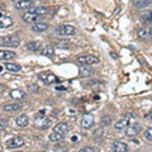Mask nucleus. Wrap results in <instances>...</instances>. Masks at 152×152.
<instances>
[{"mask_svg":"<svg viewBox=\"0 0 152 152\" xmlns=\"http://www.w3.org/2000/svg\"><path fill=\"white\" fill-rule=\"evenodd\" d=\"M13 19L10 16H6V15H3L0 14V28H9L13 25Z\"/></svg>","mask_w":152,"mask_h":152,"instance_id":"16","label":"nucleus"},{"mask_svg":"<svg viewBox=\"0 0 152 152\" xmlns=\"http://www.w3.org/2000/svg\"><path fill=\"white\" fill-rule=\"evenodd\" d=\"M22 108H23L22 103H9L3 107V109L5 112H16V110H20Z\"/></svg>","mask_w":152,"mask_h":152,"instance_id":"14","label":"nucleus"},{"mask_svg":"<svg viewBox=\"0 0 152 152\" xmlns=\"http://www.w3.org/2000/svg\"><path fill=\"white\" fill-rule=\"evenodd\" d=\"M151 4V0H133V5L138 8V9H142V8H146Z\"/></svg>","mask_w":152,"mask_h":152,"instance_id":"24","label":"nucleus"},{"mask_svg":"<svg viewBox=\"0 0 152 152\" xmlns=\"http://www.w3.org/2000/svg\"><path fill=\"white\" fill-rule=\"evenodd\" d=\"M112 150H113V152H128L129 148L125 143L115 141V142L112 143Z\"/></svg>","mask_w":152,"mask_h":152,"instance_id":"11","label":"nucleus"},{"mask_svg":"<svg viewBox=\"0 0 152 152\" xmlns=\"http://www.w3.org/2000/svg\"><path fill=\"white\" fill-rule=\"evenodd\" d=\"M110 56H113L114 58H117L118 56H117V53H114V52H110Z\"/></svg>","mask_w":152,"mask_h":152,"instance_id":"34","label":"nucleus"},{"mask_svg":"<svg viewBox=\"0 0 152 152\" xmlns=\"http://www.w3.org/2000/svg\"><path fill=\"white\" fill-rule=\"evenodd\" d=\"M4 66H5V69L8 71H10V72H18V71H20V69H22L18 63H11V62H8Z\"/></svg>","mask_w":152,"mask_h":152,"instance_id":"25","label":"nucleus"},{"mask_svg":"<svg viewBox=\"0 0 152 152\" xmlns=\"http://www.w3.org/2000/svg\"><path fill=\"white\" fill-rule=\"evenodd\" d=\"M77 152H95V150L92 148V147H89V146H86V147H84V148L79 150Z\"/></svg>","mask_w":152,"mask_h":152,"instance_id":"32","label":"nucleus"},{"mask_svg":"<svg viewBox=\"0 0 152 152\" xmlns=\"http://www.w3.org/2000/svg\"><path fill=\"white\" fill-rule=\"evenodd\" d=\"M138 37L139 38H143V39H146V38H151L152 34H151V28H142L138 31Z\"/></svg>","mask_w":152,"mask_h":152,"instance_id":"23","label":"nucleus"},{"mask_svg":"<svg viewBox=\"0 0 152 152\" xmlns=\"http://www.w3.org/2000/svg\"><path fill=\"white\" fill-rule=\"evenodd\" d=\"M38 77L39 80H42L44 84H47V85H51V84H54V82H58V79L57 76L52 74V72H42L38 75Z\"/></svg>","mask_w":152,"mask_h":152,"instance_id":"6","label":"nucleus"},{"mask_svg":"<svg viewBox=\"0 0 152 152\" xmlns=\"http://www.w3.org/2000/svg\"><path fill=\"white\" fill-rule=\"evenodd\" d=\"M54 46L58 48H70L71 46V42L70 41H66V39H60V41H56L54 42Z\"/></svg>","mask_w":152,"mask_h":152,"instance_id":"26","label":"nucleus"},{"mask_svg":"<svg viewBox=\"0 0 152 152\" xmlns=\"http://www.w3.org/2000/svg\"><path fill=\"white\" fill-rule=\"evenodd\" d=\"M141 19H142V22L145 23V24H151L152 23V10L142 11Z\"/></svg>","mask_w":152,"mask_h":152,"instance_id":"20","label":"nucleus"},{"mask_svg":"<svg viewBox=\"0 0 152 152\" xmlns=\"http://www.w3.org/2000/svg\"><path fill=\"white\" fill-rule=\"evenodd\" d=\"M24 145V138L22 136H15L10 139L6 141V147L9 150H14V148H20Z\"/></svg>","mask_w":152,"mask_h":152,"instance_id":"4","label":"nucleus"},{"mask_svg":"<svg viewBox=\"0 0 152 152\" xmlns=\"http://www.w3.org/2000/svg\"><path fill=\"white\" fill-rule=\"evenodd\" d=\"M53 53H54L53 46H44V47L41 49V54L42 56H46V57H52Z\"/></svg>","mask_w":152,"mask_h":152,"instance_id":"21","label":"nucleus"},{"mask_svg":"<svg viewBox=\"0 0 152 152\" xmlns=\"http://www.w3.org/2000/svg\"><path fill=\"white\" fill-rule=\"evenodd\" d=\"M0 44L1 46H5V47H18L20 44V39L16 34H10V36H5V37H1L0 38Z\"/></svg>","mask_w":152,"mask_h":152,"instance_id":"1","label":"nucleus"},{"mask_svg":"<svg viewBox=\"0 0 152 152\" xmlns=\"http://www.w3.org/2000/svg\"><path fill=\"white\" fill-rule=\"evenodd\" d=\"M41 42L39 41H32V42H29V43L27 44V48L28 49H31L32 52H37V51H41Z\"/></svg>","mask_w":152,"mask_h":152,"instance_id":"22","label":"nucleus"},{"mask_svg":"<svg viewBox=\"0 0 152 152\" xmlns=\"http://www.w3.org/2000/svg\"><path fill=\"white\" fill-rule=\"evenodd\" d=\"M31 11H32V13H36V14H38V15H42V16H43L48 11V9H47V8H44V6H36V8H32Z\"/></svg>","mask_w":152,"mask_h":152,"instance_id":"27","label":"nucleus"},{"mask_svg":"<svg viewBox=\"0 0 152 152\" xmlns=\"http://www.w3.org/2000/svg\"><path fill=\"white\" fill-rule=\"evenodd\" d=\"M25 96H27V94H25L23 90H19V89H15V90L10 91V98H13V99L20 100V99H24Z\"/></svg>","mask_w":152,"mask_h":152,"instance_id":"19","label":"nucleus"},{"mask_svg":"<svg viewBox=\"0 0 152 152\" xmlns=\"http://www.w3.org/2000/svg\"><path fill=\"white\" fill-rule=\"evenodd\" d=\"M62 138H63L62 134H60V133H56V132L51 133L49 136H48V139H49L51 142H58V141H61Z\"/></svg>","mask_w":152,"mask_h":152,"instance_id":"29","label":"nucleus"},{"mask_svg":"<svg viewBox=\"0 0 152 152\" xmlns=\"http://www.w3.org/2000/svg\"><path fill=\"white\" fill-rule=\"evenodd\" d=\"M139 132H141V125H139V124L128 125L125 128V136L127 137H136Z\"/></svg>","mask_w":152,"mask_h":152,"instance_id":"9","label":"nucleus"},{"mask_svg":"<svg viewBox=\"0 0 152 152\" xmlns=\"http://www.w3.org/2000/svg\"><path fill=\"white\" fill-rule=\"evenodd\" d=\"M53 132L60 133V134H62V136H65V134H67L70 132V127H69V124H67V123L61 122V123H57L56 125L53 127Z\"/></svg>","mask_w":152,"mask_h":152,"instance_id":"8","label":"nucleus"},{"mask_svg":"<svg viewBox=\"0 0 152 152\" xmlns=\"http://www.w3.org/2000/svg\"><path fill=\"white\" fill-rule=\"evenodd\" d=\"M31 29L36 33H41V32H44L48 29V24L47 23H43V22H38L31 25Z\"/></svg>","mask_w":152,"mask_h":152,"instance_id":"13","label":"nucleus"},{"mask_svg":"<svg viewBox=\"0 0 152 152\" xmlns=\"http://www.w3.org/2000/svg\"><path fill=\"white\" fill-rule=\"evenodd\" d=\"M145 137H146V139H148V141H152V127H150V128H147L145 130Z\"/></svg>","mask_w":152,"mask_h":152,"instance_id":"30","label":"nucleus"},{"mask_svg":"<svg viewBox=\"0 0 152 152\" xmlns=\"http://www.w3.org/2000/svg\"><path fill=\"white\" fill-rule=\"evenodd\" d=\"M85 85L86 86H101V82L100 81H95V80H91V81H87L85 82Z\"/></svg>","mask_w":152,"mask_h":152,"instance_id":"31","label":"nucleus"},{"mask_svg":"<svg viewBox=\"0 0 152 152\" xmlns=\"http://www.w3.org/2000/svg\"><path fill=\"white\" fill-rule=\"evenodd\" d=\"M4 129H5V123L3 120H0V132H3Z\"/></svg>","mask_w":152,"mask_h":152,"instance_id":"33","label":"nucleus"},{"mask_svg":"<svg viewBox=\"0 0 152 152\" xmlns=\"http://www.w3.org/2000/svg\"><path fill=\"white\" fill-rule=\"evenodd\" d=\"M75 27L71 24H61V25H57L56 29H54V33L57 36H61V37H67V36H72L75 33Z\"/></svg>","mask_w":152,"mask_h":152,"instance_id":"2","label":"nucleus"},{"mask_svg":"<svg viewBox=\"0 0 152 152\" xmlns=\"http://www.w3.org/2000/svg\"><path fill=\"white\" fill-rule=\"evenodd\" d=\"M51 123H52V119L48 117H37L34 120V125L37 128L41 129H47L51 127Z\"/></svg>","mask_w":152,"mask_h":152,"instance_id":"5","label":"nucleus"},{"mask_svg":"<svg viewBox=\"0 0 152 152\" xmlns=\"http://www.w3.org/2000/svg\"><path fill=\"white\" fill-rule=\"evenodd\" d=\"M148 118H150L151 120H152V110H151V112H150V114H148Z\"/></svg>","mask_w":152,"mask_h":152,"instance_id":"35","label":"nucleus"},{"mask_svg":"<svg viewBox=\"0 0 152 152\" xmlns=\"http://www.w3.org/2000/svg\"><path fill=\"white\" fill-rule=\"evenodd\" d=\"M151 28V34H152V27H150Z\"/></svg>","mask_w":152,"mask_h":152,"instance_id":"36","label":"nucleus"},{"mask_svg":"<svg viewBox=\"0 0 152 152\" xmlns=\"http://www.w3.org/2000/svg\"><path fill=\"white\" fill-rule=\"evenodd\" d=\"M129 120H130V115H124L122 118L120 120H118L115 123V129H123V128H127L129 125Z\"/></svg>","mask_w":152,"mask_h":152,"instance_id":"15","label":"nucleus"},{"mask_svg":"<svg viewBox=\"0 0 152 152\" xmlns=\"http://www.w3.org/2000/svg\"><path fill=\"white\" fill-rule=\"evenodd\" d=\"M94 125V115L92 114H85L81 119V127L82 128H91Z\"/></svg>","mask_w":152,"mask_h":152,"instance_id":"10","label":"nucleus"},{"mask_svg":"<svg viewBox=\"0 0 152 152\" xmlns=\"http://www.w3.org/2000/svg\"><path fill=\"white\" fill-rule=\"evenodd\" d=\"M16 56L15 52H11V51H6V49H0V60L3 61H9L13 60Z\"/></svg>","mask_w":152,"mask_h":152,"instance_id":"18","label":"nucleus"},{"mask_svg":"<svg viewBox=\"0 0 152 152\" xmlns=\"http://www.w3.org/2000/svg\"><path fill=\"white\" fill-rule=\"evenodd\" d=\"M77 62L81 63V65H84V66H92V65L99 63L100 60H99V57L94 56V54H85V56H79Z\"/></svg>","mask_w":152,"mask_h":152,"instance_id":"3","label":"nucleus"},{"mask_svg":"<svg viewBox=\"0 0 152 152\" xmlns=\"http://www.w3.org/2000/svg\"><path fill=\"white\" fill-rule=\"evenodd\" d=\"M33 3L31 0H20L15 4V9L18 10H27V9H32Z\"/></svg>","mask_w":152,"mask_h":152,"instance_id":"12","label":"nucleus"},{"mask_svg":"<svg viewBox=\"0 0 152 152\" xmlns=\"http://www.w3.org/2000/svg\"><path fill=\"white\" fill-rule=\"evenodd\" d=\"M92 74L91 69H89L87 66H82L81 69H80V76L81 77H87V76H90Z\"/></svg>","mask_w":152,"mask_h":152,"instance_id":"28","label":"nucleus"},{"mask_svg":"<svg viewBox=\"0 0 152 152\" xmlns=\"http://www.w3.org/2000/svg\"><path fill=\"white\" fill-rule=\"evenodd\" d=\"M15 123L18 127H20V128H23V127H27L28 123H29V118L27 114H20L19 117H16L15 119Z\"/></svg>","mask_w":152,"mask_h":152,"instance_id":"17","label":"nucleus"},{"mask_svg":"<svg viewBox=\"0 0 152 152\" xmlns=\"http://www.w3.org/2000/svg\"><path fill=\"white\" fill-rule=\"evenodd\" d=\"M22 19H23V22H25V23H29V24H34V23L41 22V19H42V15H38V14H36V13L28 11V13H25V14H23Z\"/></svg>","mask_w":152,"mask_h":152,"instance_id":"7","label":"nucleus"},{"mask_svg":"<svg viewBox=\"0 0 152 152\" xmlns=\"http://www.w3.org/2000/svg\"><path fill=\"white\" fill-rule=\"evenodd\" d=\"M151 1H152V0H151Z\"/></svg>","mask_w":152,"mask_h":152,"instance_id":"37","label":"nucleus"}]
</instances>
